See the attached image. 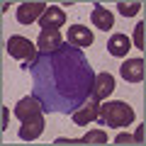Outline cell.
Listing matches in <instances>:
<instances>
[{
	"label": "cell",
	"instance_id": "obj_1",
	"mask_svg": "<svg viewBox=\"0 0 146 146\" xmlns=\"http://www.w3.org/2000/svg\"><path fill=\"white\" fill-rule=\"evenodd\" d=\"M98 117H100L107 127L119 129V127H129L131 122H134L136 112L131 110V105L122 102V100H110V102H102V105H100V115H98Z\"/></svg>",
	"mask_w": 146,
	"mask_h": 146
},
{
	"label": "cell",
	"instance_id": "obj_2",
	"mask_svg": "<svg viewBox=\"0 0 146 146\" xmlns=\"http://www.w3.org/2000/svg\"><path fill=\"white\" fill-rule=\"evenodd\" d=\"M7 54H10L12 58H17V61H34L36 49H34V44H32L27 36L15 34V36L7 39Z\"/></svg>",
	"mask_w": 146,
	"mask_h": 146
},
{
	"label": "cell",
	"instance_id": "obj_3",
	"mask_svg": "<svg viewBox=\"0 0 146 146\" xmlns=\"http://www.w3.org/2000/svg\"><path fill=\"white\" fill-rule=\"evenodd\" d=\"M46 12V5L44 3H39V0H32V3H22L20 7H17V12H15V17H17V22L20 25H34V22H39V17Z\"/></svg>",
	"mask_w": 146,
	"mask_h": 146
},
{
	"label": "cell",
	"instance_id": "obj_4",
	"mask_svg": "<svg viewBox=\"0 0 146 146\" xmlns=\"http://www.w3.org/2000/svg\"><path fill=\"white\" fill-rule=\"evenodd\" d=\"M63 22H66V15H63V10L56 7V5H49L46 12L39 17L42 32H58V27H63Z\"/></svg>",
	"mask_w": 146,
	"mask_h": 146
},
{
	"label": "cell",
	"instance_id": "obj_5",
	"mask_svg": "<svg viewBox=\"0 0 146 146\" xmlns=\"http://www.w3.org/2000/svg\"><path fill=\"white\" fill-rule=\"evenodd\" d=\"M42 115V102L34 98V95H27V98H22L20 102L15 105V117L17 119H32V117Z\"/></svg>",
	"mask_w": 146,
	"mask_h": 146
},
{
	"label": "cell",
	"instance_id": "obj_6",
	"mask_svg": "<svg viewBox=\"0 0 146 146\" xmlns=\"http://www.w3.org/2000/svg\"><path fill=\"white\" fill-rule=\"evenodd\" d=\"M98 115H100V100H95L93 95H90L88 102H85L78 112H73V124L85 127V124H90L93 119H98Z\"/></svg>",
	"mask_w": 146,
	"mask_h": 146
},
{
	"label": "cell",
	"instance_id": "obj_7",
	"mask_svg": "<svg viewBox=\"0 0 146 146\" xmlns=\"http://www.w3.org/2000/svg\"><path fill=\"white\" fill-rule=\"evenodd\" d=\"M119 73H122V78L127 80V83H141L144 80V58L141 56H136V58H131V61H124L122 63V68H119Z\"/></svg>",
	"mask_w": 146,
	"mask_h": 146
},
{
	"label": "cell",
	"instance_id": "obj_8",
	"mask_svg": "<svg viewBox=\"0 0 146 146\" xmlns=\"http://www.w3.org/2000/svg\"><path fill=\"white\" fill-rule=\"evenodd\" d=\"M42 131H44V115H36V117H32V119H25V122H22V127H20V139L34 141V139L42 136Z\"/></svg>",
	"mask_w": 146,
	"mask_h": 146
},
{
	"label": "cell",
	"instance_id": "obj_9",
	"mask_svg": "<svg viewBox=\"0 0 146 146\" xmlns=\"http://www.w3.org/2000/svg\"><path fill=\"white\" fill-rule=\"evenodd\" d=\"M110 93H115V78H112V73H98L95 80H93V98L105 100Z\"/></svg>",
	"mask_w": 146,
	"mask_h": 146
},
{
	"label": "cell",
	"instance_id": "obj_10",
	"mask_svg": "<svg viewBox=\"0 0 146 146\" xmlns=\"http://www.w3.org/2000/svg\"><path fill=\"white\" fill-rule=\"evenodd\" d=\"M68 42L73 44V46H90V44L95 42V34L90 27L85 25H73L71 29H68Z\"/></svg>",
	"mask_w": 146,
	"mask_h": 146
},
{
	"label": "cell",
	"instance_id": "obj_11",
	"mask_svg": "<svg viewBox=\"0 0 146 146\" xmlns=\"http://www.w3.org/2000/svg\"><path fill=\"white\" fill-rule=\"evenodd\" d=\"M90 17H93V25L98 29H102V32H112V27H115V15L110 10H105L102 5H95Z\"/></svg>",
	"mask_w": 146,
	"mask_h": 146
},
{
	"label": "cell",
	"instance_id": "obj_12",
	"mask_svg": "<svg viewBox=\"0 0 146 146\" xmlns=\"http://www.w3.org/2000/svg\"><path fill=\"white\" fill-rule=\"evenodd\" d=\"M129 49H131V39L127 34H112L107 39V51L112 56H124V54H129Z\"/></svg>",
	"mask_w": 146,
	"mask_h": 146
},
{
	"label": "cell",
	"instance_id": "obj_13",
	"mask_svg": "<svg viewBox=\"0 0 146 146\" xmlns=\"http://www.w3.org/2000/svg\"><path fill=\"white\" fill-rule=\"evenodd\" d=\"M61 42H63V36L58 32H42L36 36V49L39 51H56L61 46Z\"/></svg>",
	"mask_w": 146,
	"mask_h": 146
},
{
	"label": "cell",
	"instance_id": "obj_14",
	"mask_svg": "<svg viewBox=\"0 0 146 146\" xmlns=\"http://www.w3.org/2000/svg\"><path fill=\"white\" fill-rule=\"evenodd\" d=\"M78 144H95V146H102V144H107V134H105V131H100V129H93V131H88L83 139H78Z\"/></svg>",
	"mask_w": 146,
	"mask_h": 146
},
{
	"label": "cell",
	"instance_id": "obj_15",
	"mask_svg": "<svg viewBox=\"0 0 146 146\" xmlns=\"http://www.w3.org/2000/svg\"><path fill=\"white\" fill-rule=\"evenodd\" d=\"M139 10H141V3H127V0H119L117 3V12L124 15V17H134Z\"/></svg>",
	"mask_w": 146,
	"mask_h": 146
},
{
	"label": "cell",
	"instance_id": "obj_16",
	"mask_svg": "<svg viewBox=\"0 0 146 146\" xmlns=\"http://www.w3.org/2000/svg\"><path fill=\"white\" fill-rule=\"evenodd\" d=\"M134 46L136 49H144V22H139L134 29Z\"/></svg>",
	"mask_w": 146,
	"mask_h": 146
},
{
	"label": "cell",
	"instance_id": "obj_17",
	"mask_svg": "<svg viewBox=\"0 0 146 146\" xmlns=\"http://www.w3.org/2000/svg\"><path fill=\"white\" fill-rule=\"evenodd\" d=\"M115 144H136V139H134L131 134H119V136L115 139Z\"/></svg>",
	"mask_w": 146,
	"mask_h": 146
},
{
	"label": "cell",
	"instance_id": "obj_18",
	"mask_svg": "<svg viewBox=\"0 0 146 146\" xmlns=\"http://www.w3.org/2000/svg\"><path fill=\"white\" fill-rule=\"evenodd\" d=\"M134 139H136V144H141V141H144V124H139V127H136Z\"/></svg>",
	"mask_w": 146,
	"mask_h": 146
},
{
	"label": "cell",
	"instance_id": "obj_19",
	"mask_svg": "<svg viewBox=\"0 0 146 146\" xmlns=\"http://www.w3.org/2000/svg\"><path fill=\"white\" fill-rule=\"evenodd\" d=\"M7 122H10V110L3 107V129H7Z\"/></svg>",
	"mask_w": 146,
	"mask_h": 146
}]
</instances>
